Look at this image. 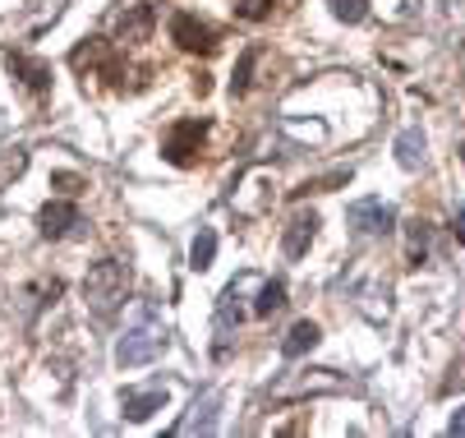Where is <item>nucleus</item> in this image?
I'll list each match as a JSON object with an SVG mask.
<instances>
[{
    "label": "nucleus",
    "instance_id": "nucleus-4",
    "mask_svg": "<svg viewBox=\"0 0 465 438\" xmlns=\"http://www.w3.org/2000/svg\"><path fill=\"white\" fill-rule=\"evenodd\" d=\"M70 65L84 75H106V79H120V65H115V51H111V42L106 37H88L84 46H74V55H70Z\"/></svg>",
    "mask_w": 465,
    "mask_h": 438
},
{
    "label": "nucleus",
    "instance_id": "nucleus-5",
    "mask_svg": "<svg viewBox=\"0 0 465 438\" xmlns=\"http://www.w3.org/2000/svg\"><path fill=\"white\" fill-rule=\"evenodd\" d=\"M346 217H351V226L364 231V235H387V231L396 226V208L382 204V199H360V204H351Z\"/></svg>",
    "mask_w": 465,
    "mask_h": 438
},
{
    "label": "nucleus",
    "instance_id": "nucleus-9",
    "mask_svg": "<svg viewBox=\"0 0 465 438\" xmlns=\"http://www.w3.org/2000/svg\"><path fill=\"white\" fill-rule=\"evenodd\" d=\"M153 24H157V15H153V5H148V0H143V5H134V10H124L115 28H120V42H148Z\"/></svg>",
    "mask_w": 465,
    "mask_h": 438
},
{
    "label": "nucleus",
    "instance_id": "nucleus-13",
    "mask_svg": "<svg viewBox=\"0 0 465 438\" xmlns=\"http://www.w3.org/2000/svg\"><path fill=\"white\" fill-rule=\"evenodd\" d=\"M258 55H262V46H249V51L240 55V65H235V79H231V97H244V93H249V84H253V65H258Z\"/></svg>",
    "mask_w": 465,
    "mask_h": 438
},
{
    "label": "nucleus",
    "instance_id": "nucleus-3",
    "mask_svg": "<svg viewBox=\"0 0 465 438\" xmlns=\"http://www.w3.org/2000/svg\"><path fill=\"white\" fill-rule=\"evenodd\" d=\"M171 42L180 46V51H217V42H222V33L213 28V24H203V19H193V15H175L171 19Z\"/></svg>",
    "mask_w": 465,
    "mask_h": 438
},
{
    "label": "nucleus",
    "instance_id": "nucleus-8",
    "mask_svg": "<svg viewBox=\"0 0 465 438\" xmlns=\"http://www.w3.org/2000/svg\"><path fill=\"white\" fill-rule=\"evenodd\" d=\"M37 222H42V235H46V240H60V235H70V231L79 226V208H74L70 199H55V204L42 208Z\"/></svg>",
    "mask_w": 465,
    "mask_h": 438
},
{
    "label": "nucleus",
    "instance_id": "nucleus-21",
    "mask_svg": "<svg viewBox=\"0 0 465 438\" xmlns=\"http://www.w3.org/2000/svg\"><path fill=\"white\" fill-rule=\"evenodd\" d=\"M460 222H465V213H460Z\"/></svg>",
    "mask_w": 465,
    "mask_h": 438
},
{
    "label": "nucleus",
    "instance_id": "nucleus-7",
    "mask_svg": "<svg viewBox=\"0 0 465 438\" xmlns=\"http://www.w3.org/2000/svg\"><path fill=\"white\" fill-rule=\"evenodd\" d=\"M157 351H162V333H153V328H139V333H129V337L120 342V364H124V369L148 364Z\"/></svg>",
    "mask_w": 465,
    "mask_h": 438
},
{
    "label": "nucleus",
    "instance_id": "nucleus-17",
    "mask_svg": "<svg viewBox=\"0 0 465 438\" xmlns=\"http://www.w3.org/2000/svg\"><path fill=\"white\" fill-rule=\"evenodd\" d=\"M28 166V153L24 148H5V153H0V184H5L10 175H19Z\"/></svg>",
    "mask_w": 465,
    "mask_h": 438
},
{
    "label": "nucleus",
    "instance_id": "nucleus-1",
    "mask_svg": "<svg viewBox=\"0 0 465 438\" xmlns=\"http://www.w3.org/2000/svg\"><path fill=\"white\" fill-rule=\"evenodd\" d=\"M124 291H129V273H124V264H115V259L93 264L88 277H84V300L93 304V314H102V319H111L115 309L124 304Z\"/></svg>",
    "mask_w": 465,
    "mask_h": 438
},
{
    "label": "nucleus",
    "instance_id": "nucleus-14",
    "mask_svg": "<svg viewBox=\"0 0 465 438\" xmlns=\"http://www.w3.org/2000/svg\"><path fill=\"white\" fill-rule=\"evenodd\" d=\"M396 157H401L406 171H415V166L424 162V134H420V130H406L401 139H396Z\"/></svg>",
    "mask_w": 465,
    "mask_h": 438
},
{
    "label": "nucleus",
    "instance_id": "nucleus-10",
    "mask_svg": "<svg viewBox=\"0 0 465 438\" xmlns=\"http://www.w3.org/2000/svg\"><path fill=\"white\" fill-rule=\"evenodd\" d=\"M313 231H318V217H313V213L295 217V222L286 226V240H282V249H286L291 259H300L304 249H309V240H313Z\"/></svg>",
    "mask_w": 465,
    "mask_h": 438
},
{
    "label": "nucleus",
    "instance_id": "nucleus-12",
    "mask_svg": "<svg viewBox=\"0 0 465 438\" xmlns=\"http://www.w3.org/2000/svg\"><path fill=\"white\" fill-rule=\"evenodd\" d=\"M213 254H217V231H198L193 235V249H189V264L198 268V273H203V268H213Z\"/></svg>",
    "mask_w": 465,
    "mask_h": 438
},
{
    "label": "nucleus",
    "instance_id": "nucleus-2",
    "mask_svg": "<svg viewBox=\"0 0 465 438\" xmlns=\"http://www.w3.org/2000/svg\"><path fill=\"white\" fill-rule=\"evenodd\" d=\"M203 139H208V120H175L171 130H166V139H162V153L175 166H193Z\"/></svg>",
    "mask_w": 465,
    "mask_h": 438
},
{
    "label": "nucleus",
    "instance_id": "nucleus-15",
    "mask_svg": "<svg viewBox=\"0 0 465 438\" xmlns=\"http://www.w3.org/2000/svg\"><path fill=\"white\" fill-rule=\"evenodd\" d=\"M286 304V282H268L258 291V304H253V314L258 319H268V314H277V309Z\"/></svg>",
    "mask_w": 465,
    "mask_h": 438
},
{
    "label": "nucleus",
    "instance_id": "nucleus-18",
    "mask_svg": "<svg viewBox=\"0 0 465 438\" xmlns=\"http://www.w3.org/2000/svg\"><path fill=\"white\" fill-rule=\"evenodd\" d=\"M369 10V0H331V15H337L341 24H360Z\"/></svg>",
    "mask_w": 465,
    "mask_h": 438
},
{
    "label": "nucleus",
    "instance_id": "nucleus-11",
    "mask_svg": "<svg viewBox=\"0 0 465 438\" xmlns=\"http://www.w3.org/2000/svg\"><path fill=\"white\" fill-rule=\"evenodd\" d=\"M313 346H318V324H309V319H300V324L286 333V342H282L286 355H304V351H313Z\"/></svg>",
    "mask_w": 465,
    "mask_h": 438
},
{
    "label": "nucleus",
    "instance_id": "nucleus-20",
    "mask_svg": "<svg viewBox=\"0 0 465 438\" xmlns=\"http://www.w3.org/2000/svg\"><path fill=\"white\" fill-rule=\"evenodd\" d=\"M451 433H460V438H465V406L451 415Z\"/></svg>",
    "mask_w": 465,
    "mask_h": 438
},
{
    "label": "nucleus",
    "instance_id": "nucleus-6",
    "mask_svg": "<svg viewBox=\"0 0 465 438\" xmlns=\"http://www.w3.org/2000/svg\"><path fill=\"white\" fill-rule=\"evenodd\" d=\"M5 65H10V75L28 88V93H51V65L46 60H37V55H28V51H5Z\"/></svg>",
    "mask_w": 465,
    "mask_h": 438
},
{
    "label": "nucleus",
    "instance_id": "nucleus-16",
    "mask_svg": "<svg viewBox=\"0 0 465 438\" xmlns=\"http://www.w3.org/2000/svg\"><path fill=\"white\" fill-rule=\"evenodd\" d=\"M166 393H143V397H124V415L129 420H148L153 411H162Z\"/></svg>",
    "mask_w": 465,
    "mask_h": 438
},
{
    "label": "nucleus",
    "instance_id": "nucleus-19",
    "mask_svg": "<svg viewBox=\"0 0 465 438\" xmlns=\"http://www.w3.org/2000/svg\"><path fill=\"white\" fill-rule=\"evenodd\" d=\"M272 0H240V19H268Z\"/></svg>",
    "mask_w": 465,
    "mask_h": 438
}]
</instances>
